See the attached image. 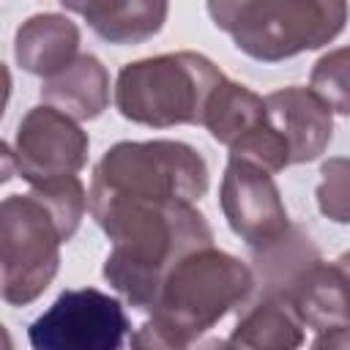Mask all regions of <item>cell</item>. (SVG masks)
<instances>
[{
  "label": "cell",
  "mask_w": 350,
  "mask_h": 350,
  "mask_svg": "<svg viewBox=\"0 0 350 350\" xmlns=\"http://www.w3.org/2000/svg\"><path fill=\"white\" fill-rule=\"evenodd\" d=\"M88 208L112 241L104 279L139 312H153L170 271L180 260L213 246L211 224L194 202L88 191Z\"/></svg>",
  "instance_id": "obj_1"
},
{
  "label": "cell",
  "mask_w": 350,
  "mask_h": 350,
  "mask_svg": "<svg viewBox=\"0 0 350 350\" xmlns=\"http://www.w3.org/2000/svg\"><path fill=\"white\" fill-rule=\"evenodd\" d=\"M205 8L243 55L262 63L331 44L350 16L342 0H211Z\"/></svg>",
  "instance_id": "obj_2"
},
{
  "label": "cell",
  "mask_w": 350,
  "mask_h": 350,
  "mask_svg": "<svg viewBox=\"0 0 350 350\" xmlns=\"http://www.w3.org/2000/svg\"><path fill=\"white\" fill-rule=\"evenodd\" d=\"M227 77L200 52H170L126 63L115 79L118 112L139 126L202 123L213 90Z\"/></svg>",
  "instance_id": "obj_3"
},
{
  "label": "cell",
  "mask_w": 350,
  "mask_h": 350,
  "mask_svg": "<svg viewBox=\"0 0 350 350\" xmlns=\"http://www.w3.org/2000/svg\"><path fill=\"white\" fill-rule=\"evenodd\" d=\"M252 287L254 273L243 260L208 246L189 254L170 271L153 306V317L194 345L230 309L241 306Z\"/></svg>",
  "instance_id": "obj_4"
},
{
  "label": "cell",
  "mask_w": 350,
  "mask_h": 350,
  "mask_svg": "<svg viewBox=\"0 0 350 350\" xmlns=\"http://www.w3.org/2000/svg\"><path fill=\"white\" fill-rule=\"evenodd\" d=\"M90 191L197 202L208 191V164L191 145L178 139L118 142L93 167Z\"/></svg>",
  "instance_id": "obj_5"
},
{
  "label": "cell",
  "mask_w": 350,
  "mask_h": 350,
  "mask_svg": "<svg viewBox=\"0 0 350 350\" xmlns=\"http://www.w3.org/2000/svg\"><path fill=\"white\" fill-rule=\"evenodd\" d=\"M63 235L55 216L30 191L11 194L0 205V282L3 301L11 306L33 304L60 268Z\"/></svg>",
  "instance_id": "obj_6"
},
{
  "label": "cell",
  "mask_w": 350,
  "mask_h": 350,
  "mask_svg": "<svg viewBox=\"0 0 350 350\" xmlns=\"http://www.w3.org/2000/svg\"><path fill=\"white\" fill-rule=\"evenodd\" d=\"M129 317L118 298L96 290H63L27 328L33 350H120Z\"/></svg>",
  "instance_id": "obj_7"
},
{
  "label": "cell",
  "mask_w": 350,
  "mask_h": 350,
  "mask_svg": "<svg viewBox=\"0 0 350 350\" xmlns=\"http://www.w3.org/2000/svg\"><path fill=\"white\" fill-rule=\"evenodd\" d=\"M88 131H82L74 118L57 112L55 107L38 104L19 120L14 145H3V180L11 178V164L16 167V175H22V180L30 186L63 175H77L88 161Z\"/></svg>",
  "instance_id": "obj_8"
},
{
  "label": "cell",
  "mask_w": 350,
  "mask_h": 350,
  "mask_svg": "<svg viewBox=\"0 0 350 350\" xmlns=\"http://www.w3.org/2000/svg\"><path fill=\"white\" fill-rule=\"evenodd\" d=\"M219 205L230 230L252 249L271 243L290 227L287 208L271 172L249 161H227L219 189Z\"/></svg>",
  "instance_id": "obj_9"
},
{
  "label": "cell",
  "mask_w": 350,
  "mask_h": 350,
  "mask_svg": "<svg viewBox=\"0 0 350 350\" xmlns=\"http://www.w3.org/2000/svg\"><path fill=\"white\" fill-rule=\"evenodd\" d=\"M265 115L287 142L293 164L320 159L334 137V112L312 88L290 85L268 93Z\"/></svg>",
  "instance_id": "obj_10"
},
{
  "label": "cell",
  "mask_w": 350,
  "mask_h": 350,
  "mask_svg": "<svg viewBox=\"0 0 350 350\" xmlns=\"http://www.w3.org/2000/svg\"><path fill=\"white\" fill-rule=\"evenodd\" d=\"M323 262L314 241L295 224L265 246L252 249V273L260 284V298L293 301L304 279Z\"/></svg>",
  "instance_id": "obj_11"
},
{
  "label": "cell",
  "mask_w": 350,
  "mask_h": 350,
  "mask_svg": "<svg viewBox=\"0 0 350 350\" xmlns=\"http://www.w3.org/2000/svg\"><path fill=\"white\" fill-rule=\"evenodd\" d=\"M14 57L22 71L52 79L79 57V27L66 14H33L14 36Z\"/></svg>",
  "instance_id": "obj_12"
},
{
  "label": "cell",
  "mask_w": 350,
  "mask_h": 350,
  "mask_svg": "<svg viewBox=\"0 0 350 350\" xmlns=\"http://www.w3.org/2000/svg\"><path fill=\"white\" fill-rule=\"evenodd\" d=\"M41 101L74 120H93L109 107V71L96 55L82 52L66 71L41 82Z\"/></svg>",
  "instance_id": "obj_13"
},
{
  "label": "cell",
  "mask_w": 350,
  "mask_h": 350,
  "mask_svg": "<svg viewBox=\"0 0 350 350\" xmlns=\"http://www.w3.org/2000/svg\"><path fill=\"white\" fill-rule=\"evenodd\" d=\"M63 11L79 14L90 25V30L109 44H139L164 27L170 5L161 0H129V3L63 0Z\"/></svg>",
  "instance_id": "obj_14"
},
{
  "label": "cell",
  "mask_w": 350,
  "mask_h": 350,
  "mask_svg": "<svg viewBox=\"0 0 350 350\" xmlns=\"http://www.w3.org/2000/svg\"><path fill=\"white\" fill-rule=\"evenodd\" d=\"M230 350H298L304 323L287 301L257 298L227 339Z\"/></svg>",
  "instance_id": "obj_15"
},
{
  "label": "cell",
  "mask_w": 350,
  "mask_h": 350,
  "mask_svg": "<svg viewBox=\"0 0 350 350\" xmlns=\"http://www.w3.org/2000/svg\"><path fill=\"white\" fill-rule=\"evenodd\" d=\"M290 306L304 325L317 334L331 328H350V293L342 271L334 262H320L298 287Z\"/></svg>",
  "instance_id": "obj_16"
},
{
  "label": "cell",
  "mask_w": 350,
  "mask_h": 350,
  "mask_svg": "<svg viewBox=\"0 0 350 350\" xmlns=\"http://www.w3.org/2000/svg\"><path fill=\"white\" fill-rule=\"evenodd\" d=\"M262 123H265V98L232 79H224L213 90L205 109V120H202L211 137L227 148L241 142L246 134H252Z\"/></svg>",
  "instance_id": "obj_17"
},
{
  "label": "cell",
  "mask_w": 350,
  "mask_h": 350,
  "mask_svg": "<svg viewBox=\"0 0 350 350\" xmlns=\"http://www.w3.org/2000/svg\"><path fill=\"white\" fill-rule=\"evenodd\" d=\"M30 194L46 205V211L55 216V224L63 235V241H71L74 232L82 224L85 208H88V191L77 175H63L52 180H41L30 186Z\"/></svg>",
  "instance_id": "obj_18"
},
{
  "label": "cell",
  "mask_w": 350,
  "mask_h": 350,
  "mask_svg": "<svg viewBox=\"0 0 350 350\" xmlns=\"http://www.w3.org/2000/svg\"><path fill=\"white\" fill-rule=\"evenodd\" d=\"M309 88L328 104L331 112L350 118V46L325 52L312 66Z\"/></svg>",
  "instance_id": "obj_19"
},
{
  "label": "cell",
  "mask_w": 350,
  "mask_h": 350,
  "mask_svg": "<svg viewBox=\"0 0 350 350\" xmlns=\"http://www.w3.org/2000/svg\"><path fill=\"white\" fill-rule=\"evenodd\" d=\"M317 208L336 224H350V159L331 156L320 167V183L314 189Z\"/></svg>",
  "instance_id": "obj_20"
},
{
  "label": "cell",
  "mask_w": 350,
  "mask_h": 350,
  "mask_svg": "<svg viewBox=\"0 0 350 350\" xmlns=\"http://www.w3.org/2000/svg\"><path fill=\"white\" fill-rule=\"evenodd\" d=\"M230 159H238V161H249L265 172H282L284 167L293 164L290 159V148L287 142L279 137V131L268 123V115H265V123L260 129H254L252 134H246L241 142H235L230 148Z\"/></svg>",
  "instance_id": "obj_21"
},
{
  "label": "cell",
  "mask_w": 350,
  "mask_h": 350,
  "mask_svg": "<svg viewBox=\"0 0 350 350\" xmlns=\"http://www.w3.org/2000/svg\"><path fill=\"white\" fill-rule=\"evenodd\" d=\"M191 347L194 345H189L175 328H170L153 314L131 334V350H191Z\"/></svg>",
  "instance_id": "obj_22"
},
{
  "label": "cell",
  "mask_w": 350,
  "mask_h": 350,
  "mask_svg": "<svg viewBox=\"0 0 350 350\" xmlns=\"http://www.w3.org/2000/svg\"><path fill=\"white\" fill-rule=\"evenodd\" d=\"M312 350H350V328H331L317 334Z\"/></svg>",
  "instance_id": "obj_23"
},
{
  "label": "cell",
  "mask_w": 350,
  "mask_h": 350,
  "mask_svg": "<svg viewBox=\"0 0 350 350\" xmlns=\"http://www.w3.org/2000/svg\"><path fill=\"white\" fill-rule=\"evenodd\" d=\"M334 265L342 271V276H345V282H347V293H350V249H347L345 254H339V257L334 260Z\"/></svg>",
  "instance_id": "obj_24"
},
{
  "label": "cell",
  "mask_w": 350,
  "mask_h": 350,
  "mask_svg": "<svg viewBox=\"0 0 350 350\" xmlns=\"http://www.w3.org/2000/svg\"><path fill=\"white\" fill-rule=\"evenodd\" d=\"M191 350H230L227 339H205V342H197Z\"/></svg>",
  "instance_id": "obj_25"
}]
</instances>
